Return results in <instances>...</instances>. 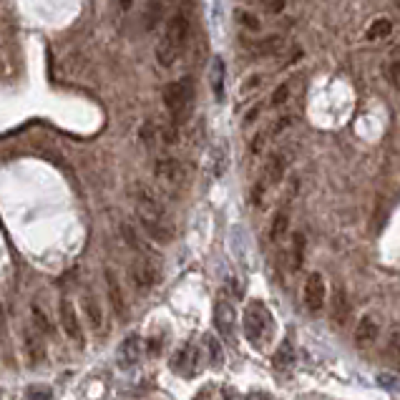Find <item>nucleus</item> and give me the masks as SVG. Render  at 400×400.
<instances>
[{"label": "nucleus", "instance_id": "obj_1", "mask_svg": "<svg viewBox=\"0 0 400 400\" xmlns=\"http://www.w3.org/2000/svg\"><path fill=\"white\" fill-rule=\"evenodd\" d=\"M134 204H136V219L138 227L144 229L154 242L159 244H169L174 240V224L169 219V211L156 194L144 184H134Z\"/></svg>", "mask_w": 400, "mask_h": 400}, {"label": "nucleus", "instance_id": "obj_2", "mask_svg": "<svg viewBox=\"0 0 400 400\" xmlns=\"http://www.w3.org/2000/svg\"><path fill=\"white\" fill-rule=\"evenodd\" d=\"M189 28H191V18H189V8L179 6L171 13V18L167 21V28H164V38L156 45V61L159 66L171 68L176 63V59L182 56L184 45L189 41Z\"/></svg>", "mask_w": 400, "mask_h": 400}, {"label": "nucleus", "instance_id": "obj_3", "mask_svg": "<svg viewBox=\"0 0 400 400\" xmlns=\"http://www.w3.org/2000/svg\"><path fill=\"white\" fill-rule=\"evenodd\" d=\"M164 106H167L171 124L179 129L182 124H187L194 109V81L189 76H184L179 81H171L164 86Z\"/></svg>", "mask_w": 400, "mask_h": 400}, {"label": "nucleus", "instance_id": "obj_4", "mask_svg": "<svg viewBox=\"0 0 400 400\" xmlns=\"http://www.w3.org/2000/svg\"><path fill=\"white\" fill-rule=\"evenodd\" d=\"M242 328L247 340L255 345V348H264L267 342H272L275 337V317L269 313V307L262 302H249L247 310H244V317H242Z\"/></svg>", "mask_w": 400, "mask_h": 400}, {"label": "nucleus", "instance_id": "obj_5", "mask_svg": "<svg viewBox=\"0 0 400 400\" xmlns=\"http://www.w3.org/2000/svg\"><path fill=\"white\" fill-rule=\"evenodd\" d=\"M290 161H292V149H277L267 161H264V169H262V176H260V182L255 184V189H252V202L255 204H262L264 194H267L269 187H275L284 179L287 174V169H290Z\"/></svg>", "mask_w": 400, "mask_h": 400}, {"label": "nucleus", "instance_id": "obj_6", "mask_svg": "<svg viewBox=\"0 0 400 400\" xmlns=\"http://www.w3.org/2000/svg\"><path fill=\"white\" fill-rule=\"evenodd\" d=\"M154 176H156V182H159L161 187H167V189H179V187H184V182H187V167H184L179 159H174V156H161V159H156V164H154Z\"/></svg>", "mask_w": 400, "mask_h": 400}, {"label": "nucleus", "instance_id": "obj_7", "mask_svg": "<svg viewBox=\"0 0 400 400\" xmlns=\"http://www.w3.org/2000/svg\"><path fill=\"white\" fill-rule=\"evenodd\" d=\"M214 325H217L222 340H227L229 345L237 342V313L227 297H219L214 305Z\"/></svg>", "mask_w": 400, "mask_h": 400}, {"label": "nucleus", "instance_id": "obj_8", "mask_svg": "<svg viewBox=\"0 0 400 400\" xmlns=\"http://www.w3.org/2000/svg\"><path fill=\"white\" fill-rule=\"evenodd\" d=\"M199 365H202V350L197 345H184L174 357H171V370L182 378H191L197 375Z\"/></svg>", "mask_w": 400, "mask_h": 400}, {"label": "nucleus", "instance_id": "obj_9", "mask_svg": "<svg viewBox=\"0 0 400 400\" xmlns=\"http://www.w3.org/2000/svg\"><path fill=\"white\" fill-rule=\"evenodd\" d=\"M302 302L310 313H320L325 307V277L320 272H310L302 290Z\"/></svg>", "mask_w": 400, "mask_h": 400}, {"label": "nucleus", "instance_id": "obj_10", "mask_svg": "<svg viewBox=\"0 0 400 400\" xmlns=\"http://www.w3.org/2000/svg\"><path fill=\"white\" fill-rule=\"evenodd\" d=\"M59 317H61V328L63 333L68 335V340L78 342V348H83V328H81V320H78V313H76V307H73L71 299H63L59 307Z\"/></svg>", "mask_w": 400, "mask_h": 400}, {"label": "nucleus", "instance_id": "obj_11", "mask_svg": "<svg viewBox=\"0 0 400 400\" xmlns=\"http://www.w3.org/2000/svg\"><path fill=\"white\" fill-rule=\"evenodd\" d=\"M131 277L138 290H151L154 284L159 282V269L149 260L146 252H141V257H136V262L131 264Z\"/></svg>", "mask_w": 400, "mask_h": 400}, {"label": "nucleus", "instance_id": "obj_12", "mask_svg": "<svg viewBox=\"0 0 400 400\" xmlns=\"http://www.w3.org/2000/svg\"><path fill=\"white\" fill-rule=\"evenodd\" d=\"M378 335H380L378 320L372 315H365L355 328V345L357 348H368V345H372V342L378 340Z\"/></svg>", "mask_w": 400, "mask_h": 400}, {"label": "nucleus", "instance_id": "obj_13", "mask_svg": "<svg viewBox=\"0 0 400 400\" xmlns=\"http://www.w3.org/2000/svg\"><path fill=\"white\" fill-rule=\"evenodd\" d=\"M138 357H141V337L138 335H129L121 342V348H118V363L124 365V368H134L138 363Z\"/></svg>", "mask_w": 400, "mask_h": 400}, {"label": "nucleus", "instance_id": "obj_14", "mask_svg": "<svg viewBox=\"0 0 400 400\" xmlns=\"http://www.w3.org/2000/svg\"><path fill=\"white\" fill-rule=\"evenodd\" d=\"M106 290H109V299H111V307H114V313L118 317H126V299H124V290H121V284H118L116 275L106 269Z\"/></svg>", "mask_w": 400, "mask_h": 400}, {"label": "nucleus", "instance_id": "obj_15", "mask_svg": "<svg viewBox=\"0 0 400 400\" xmlns=\"http://www.w3.org/2000/svg\"><path fill=\"white\" fill-rule=\"evenodd\" d=\"M287 232H290V209L282 204L269 222V242H282Z\"/></svg>", "mask_w": 400, "mask_h": 400}, {"label": "nucleus", "instance_id": "obj_16", "mask_svg": "<svg viewBox=\"0 0 400 400\" xmlns=\"http://www.w3.org/2000/svg\"><path fill=\"white\" fill-rule=\"evenodd\" d=\"M224 78H227V66L224 61L214 56L211 61V71H209V83H211V94L217 101H224Z\"/></svg>", "mask_w": 400, "mask_h": 400}, {"label": "nucleus", "instance_id": "obj_17", "mask_svg": "<svg viewBox=\"0 0 400 400\" xmlns=\"http://www.w3.org/2000/svg\"><path fill=\"white\" fill-rule=\"evenodd\" d=\"M350 315V307H348V295L342 292V287H337L333 295V320L335 325L340 328V325H345V320H348Z\"/></svg>", "mask_w": 400, "mask_h": 400}, {"label": "nucleus", "instance_id": "obj_18", "mask_svg": "<svg viewBox=\"0 0 400 400\" xmlns=\"http://www.w3.org/2000/svg\"><path fill=\"white\" fill-rule=\"evenodd\" d=\"M23 340H25V350H28V360L30 363H38V360L43 357V340H41V333L28 328L25 335H23Z\"/></svg>", "mask_w": 400, "mask_h": 400}, {"label": "nucleus", "instance_id": "obj_19", "mask_svg": "<svg viewBox=\"0 0 400 400\" xmlns=\"http://www.w3.org/2000/svg\"><path fill=\"white\" fill-rule=\"evenodd\" d=\"M169 0H149L146 3V30H154L159 25V21L167 13Z\"/></svg>", "mask_w": 400, "mask_h": 400}, {"label": "nucleus", "instance_id": "obj_20", "mask_svg": "<svg viewBox=\"0 0 400 400\" xmlns=\"http://www.w3.org/2000/svg\"><path fill=\"white\" fill-rule=\"evenodd\" d=\"M305 262V237L302 234H295L290 242V269L292 272H297Z\"/></svg>", "mask_w": 400, "mask_h": 400}, {"label": "nucleus", "instance_id": "obj_21", "mask_svg": "<svg viewBox=\"0 0 400 400\" xmlns=\"http://www.w3.org/2000/svg\"><path fill=\"white\" fill-rule=\"evenodd\" d=\"M204 350H207L209 363L214 365V368H219V365L224 363V348L219 345V340L214 335H204Z\"/></svg>", "mask_w": 400, "mask_h": 400}, {"label": "nucleus", "instance_id": "obj_22", "mask_svg": "<svg viewBox=\"0 0 400 400\" xmlns=\"http://www.w3.org/2000/svg\"><path fill=\"white\" fill-rule=\"evenodd\" d=\"M390 33H393V23L388 18H378L370 28L365 30V41H380V38H388Z\"/></svg>", "mask_w": 400, "mask_h": 400}, {"label": "nucleus", "instance_id": "obj_23", "mask_svg": "<svg viewBox=\"0 0 400 400\" xmlns=\"http://www.w3.org/2000/svg\"><path fill=\"white\" fill-rule=\"evenodd\" d=\"M83 307H86V315H88V320H91V325H94L96 330H101L103 315H101V307H98V302H96L94 295H86V299H83Z\"/></svg>", "mask_w": 400, "mask_h": 400}, {"label": "nucleus", "instance_id": "obj_24", "mask_svg": "<svg viewBox=\"0 0 400 400\" xmlns=\"http://www.w3.org/2000/svg\"><path fill=\"white\" fill-rule=\"evenodd\" d=\"M280 48H282V38L280 36L264 38V41H260L257 45H252V51H255L257 56H272V53H277Z\"/></svg>", "mask_w": 400, "mask_h": 400}, {"label": "nucleus", "instance_id": "obj_25", "mask_svg": "<svg viewBox=\"0 0 400 400\" xmlns=\"http://www.w3.org/2000/svg\"><path fill=\"white\" fill-rule=\"evenodd\" d=\"M292 363H295V350H292L290 342H282L280 350L275 352V365L284 370V368H290Z\"/></svg>", "mask_w": 400, "mask_h": 400}, {"label": "nucleus", "instance_id": "obj_26", "mask_svg": "<svg viewBox=\"0 0 400 400\" xmlns=\"http://www.w3.org/2000/svg\"><path fill=\"white\" fill-rule=\"evenodd\" d=\"M386 76L393 86H400V53H395L393 59H390V63L386 66Z\"/></svg>", "mask_w": 400, "mask_h": 400}, {"label": "nucleus", "instance_id": "obj_27", "mask_svg": "<svg viewBox=\"0 0 400 400\" xmlns=\"http://www.w3.org/2000/svg\"><path fill=\"white\" fill-rule=\"evenodd\" d=\"M30 313H33V320H36V330L41 335H45V333H51V328H48V320H45V315H43V310L38 305H33L30 307Z\"/></svg>", "mask_w": 400, "mask_h": 400}, {"label": "nucleus", "instance_id": "obj_28", "mask_svg": "<svg viewBox=\"0 0 400 400\" xmlns=\"http://www.w3.org/2000/svg\"><path fill=\"white\" fill-rule=\"evenodd\" d=\"M290 91L292 86L290 83H282V86H277V91L272 94V106H282V103H287V98H290Z\"/></svg>", "mask_w": 400, "mask_h": 400}, {"label": "nucleus", "instance_id": "obj_29", "mask_svg": "<svg viewBox=\"0 0 400 400\" xmlns=\"http://www.w3.org/2000/svg\"><path fill=\"white\" fill-rule=\"evenodd\" d=\"M237 21H240L242 25H244V28H249V30H260V28H262V23L257 21L252 13H244V10H237Z\"/></svg>", "mask_w": 400, "mask_h": 400}, {"label": "nucleus", "instance_id": "obj_30", "mask_svg": "<svg viewBox=\"0 0 400 400\" xmlns=\"http://www.w3.org/2000/svg\"><path fill=\"white\" fill-rule=\"evenodd\" d=\"M260 8H264V13H280L284 8V0H252Z\"/></svg>", "mask_w": 400, "mask_h": 400}, {"label": "nucleus", "instance_id": "obj_31", "mask_svg": "<svg viewBox=\"0 0 400 400\" xmlns=\"http://www.w3.org/2000/svg\"><path fill=\"white\" fill-rule=\"evenodd\" d=\"M28 400H53V395L48 388H33L28 393Z\"/></svg>", "mask_w": 400, "mask_h": 400}, {"label": "nucleus", "instance_id": "obj_32", "mask_svg": "<svg viewBox=\"0 0 400 400\" xmlns=\"http://www.w3.org/2000/svg\"><path fill=\"white\" fill-rule=\"evenodd\" d=\"M388 352H390V357H393L395 363H400V335L395 333L393 340H390V348H388Z\"/></svg>", "mask_w": 400, "mask_h": 400}, {"label": "nucleus", "instance_id": "obj_33", "mask_svg": "<svg viewBox=\"0 0 400 400\" xmlns=\"http://www.w3.org/2000/svg\"><path fill=\"white\" fill-rule=\"evenodd\" d=\"M257 83H260V76H252V81H249L247 86H242V94H249V91H252Z\"/></svg>", "mask_w": 400, "mask_h": 400}, {"label": "nucleus", "instance_id": "obj_34", "mask_svg": "<svg viewBox=\"0 0 400 400\" xmlns=\"http://www.w3.org/2000/svg\"><path fill=\"white\" fill-rule=\"evenodd\" d=\"M247 400H272L267 393H249V398Z\"/></svg>", "mask_w": 400, "mask_h": 400}, {"label": "nucleus", "instance_id": "obj_35", "mask_svg": "<svg viewBox=\"0 0 400 400\" xmlns=\"http://www.w3.org/2000/svg\"><path fill=\"white\" fill-rule=\"evenodd\" d=\"M121 8H124V10H129V8H131V0H121Z\"/></svg>", "mask_w": 400, "mask_h": 400}]
</instances>
